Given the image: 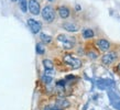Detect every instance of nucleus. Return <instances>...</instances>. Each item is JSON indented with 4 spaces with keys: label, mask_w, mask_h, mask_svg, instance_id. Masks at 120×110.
Returning <instances> with one entry per match:
<instances>
[{
    "label": "nucleus",
    "mask_w": 120,
    "mask_h": 110,
    "mask_svg": "<svg viewBox=\"0 0 120 110\" xmlns=\"http://www.w3.org/2000/svg\"><path fill=\"white\" fill-rule=\"evenodd\" d=\"M57 41L61 43V45H62L65 50H71V48H73L74 45H75V43H76V41H75L74 37H67V35H64V34L58 35Z\"/></svg>",
    "instance_id": "obj_1"
},
{
    "label": "nucleus",
    "mask_w": 120,
    "mask_h": 110,
    "mask_svg": "<svg viewBox=\"0 0 120 110\" xmlns=\"http://www.w3.org/2000/svg\"><path fill=\"white\" fill-rule=\"evenodd\" d=\"M63 61L66 65H68L69 67H72L74 70L76 68H79L80 65H82V62H80L79 59H77L75 56H73L72 54H65L64 57H63Z\"/></svg>",
    "instance_id": "obj_2"
},
{
    "label": "nucleus",
    "mask_w": 120,
    "mask_h": 110,
    "mask_svg": "<svg viewBox=\"0 0 120 110\" xmlns=\"http://www.w3.org/2000/svg\"><path fill=\"white\" fill-rule=\"evenodd\" d=\"M42 13V18L47 22V23H51L55 20V11L51 6H46L43 8V10L41 11Z\"/></svg>",
    "instance_id": "obj_3"
},
{
    "label": "nucleus",
    "mask_w": 120,
    "mask_h": 110,
    "mask_svg": "<svg viewBox=\"0 0 120 110\" xmlns=\"http://www.w3.org/2000/svg\"><path fill=\"white\" fill-rule=\"evenodd\" d=\"M117 59V54L115 52H110V53H106L104 56L101 57V62L102 64H105V65H110V64H112Z\"/></svg>",
    "instance_id": "obj_4"
},
{
    "label": "nucleus",
    "mask_w": 120,
    "mask_h": 110,
    "mask_svg": "<svg viewBox=\"0 0 120 110\" xmlns=\"http://www.w3.org/2000/svg\"><path fill=\"white\" fill-rule=\"evenodd\" d=\"M29 10L32 15H38L41 12L40 4L38 2L37 0H29Z\"/></svg>",
    "instance_id": "obj_5"
},
{
    "label": "nucleus",
    "mask_w": 120,
    "mask_h": 110,
    "mask_svg": "<svg viewBox=\"0 0 120 110\" xmlns=\"http://www.w3.org/2000/svg\"><path fill=\"white\" fill-rule=\"evenodd\" d=\"M28 26H29V28L31 29V31L33 33H39L41 31V28H42L40 22L34 20V19H29L28 20Z\"/></svg>",
    "instance_id": "obj_6"
},
{
    "label": "nucleus",
    "mask_w": 120,
    "mask_h": 110,
    "mask_svg": "<svg viewBox=\"0 0 120 110\" xmlns=\"http://www.w3.org/2000/svg\"><path fill=\"white\" fill-rule=\"evenodd\" d=\"M96 45H97L98 50H100V51H102V52L108 51L110 48V43L107 40H104V39H100V40L97 41V42H96Z\"/></svg>",
    "instance_id": "obj_7"
},
{
    "label": "nucleus",
    "mask_w": 120,
    "mask_h": 110,
    "mask_svg": "<svg viewBox=\"0 0 120 110\" xmlns=\"http://www.w3.org/2000/svg\"><path fill=\"white\" fill-rule=\"evenodd\" d=\"M58 11V15L62 19H67L69 17V9L65 6H62V7H60L57 9Z\"/></svg>",
    "instance_id": "obj_8"
},
{
    "label": "nucleus",
    "mask_w": 120,
    "mask_h": 110,
    "mask_svg": "<svg viewBox=\"0 0 120 110\" xmlns=\"http://www.w3.org/2000/svg\"><path fill=\"white\" fill-rule=\"evenodd\" d=\"M55 106L60 108V109H63V108H67L69 106V101L65 98H58L55 103Z\"/></svg>",
    "instance_id": "obj_9"
},
{
    "label": "nucleus",
    "mask_w": 120,
    "mask_h": 110,
    "mask_svg": "<svg viewBox=\"0 0 120 110\" xmlns=\"http://www.w3.org/2000/svg\"><path fill=\"white\" fill-rule=\"evenodd\" d=\"M63 28L66 31H68V32H76L77 30H78L77 26H75L72 22H65V23H63Z\"/></svg>",
    "instance_id": "obj_10"
},
{
    "label": "nucleus",
    "mask_w": 120,
    "mask_h": 110,
    "mask_svg": "<svg viewBox=\"0 0 120 110\" xmlns=\"http://www.w3.org/2000/svg\"><path fill=\"white\" fill-rule=\"evenodd\" d=\"M82 34H83L84 39H91V37H94V31L91 29H84Z\"/></svg>",
    "instance_id": "obj_11"
},
{
    "label": "nucleus",
    "mask_w": 120,
    "mask_h": 110,
    "mask_svg": "<svg viewBox=\"0 0 120 110\" xmlns=\"http://www.w3.org/2000/svg\"><path fill=\"white\" fill-rule=\"evenodd\" d=\"M43 65H44L45 70H53V68H54V64H53V62L50 61V59H44Z\"/></svg>",
    "instance_id": "obj_12"
},
{
    "label": "nucleus",
    "mask_w": 120,
    "mask_h": 110,
    "mask_svg": "<svg viewBox=\"0 0 120 110\" xmlns=\"http://www.w3.org/2000/svg\"><path fill=\"white\" fill-rule=\"evenodd\" d=\"M40 39H41V41H42L43 43H45V44L50 43V42L52 41V37H50V35L45 34V33H41V34H40Z\"/></svg>",
    "instance_id": "obj_13"
},
{
    "label": "nucleus",
    "mask_w": 120,
    "mask_h": 110,
    "mask_svg": "<svg viewBox=\"0 0 120 110\" xmlns=\"http://www.w3.org/2000/svg\"><path fill=\"white\" fill-rule=\"evenodd\" d=\"M19 4H20V8L23 12H26L28 10V1L26 0H19Z\"/></svg>",
    "instance_id": "obj_14"
},
{
    "label": "nucleus",
    "mask_w": 120,
    "mask_h": 110,
    "mask_svg": "<svg viewBox=\"0 0 120 110\" xmlns=\"http://www.w3.org/2000/svg\"><path fill=\"white\" fill-rule=\"evenodd\" d=\"M37 52L39 53V54H43L44 52H45V50H44V48L41 45V44H38L37 45Z\"/></svg>",
    "instance_id": "obj_15"
},
{
    "label": "nucleus",
    "mask_w": 120,
    "mask_h": 110,
    "mask_svg": "<svg viewBox=\"0 0 120 110\" xmlns=\"http://www.w3.org/2000/svg\"><path fill=\"white\" fill-rule=\"evenodd\" d=\"M88 56H89L91 59H97V56H98V55H97V53H95V52L89 51L88 52Z\"/></svg>",
    "instance_id": "obj_16"
},
{
    "label": "nucleus",
    "mask_w": 120,
    "mask_h": 110,
    "mask_svg": "<svg viewBox=\"0 0 120 110\" xmlns=\"http://www.w3.org/2000/svg\"><path fill=\"white\" fill-rule=\"evenodd\" d=\"M44 110H62V109H60V108H57L55 106V107H45Z\"/></svg>",
    "instance_id": "obj_17"
},
{
    "label": "nucleus",
    "mask_w": 120,
    "mask_h": 110,
    "mask_svg": "<svg viewBox=\"0 0 120 110\" xmlns=\"http://www.w3.org/2000/svg\"><path fill=\"white\" fill-rule=\"evenodd\" d=\"M43 81H44V83H47V84H49V83H51L52 81V78L51 77L45 76V77H43Z\"/></svg>",
    "instance_id": "obj_18"
},
{
    "label": "nucleus",
    "mask_w": 120,
    "mask_h": 110,
    "mask_svg": "<svg viewBox=\"0 0 120 110\" xmlns=\"http://www.w3.org/2000/svg\"><path fill=\"white\" fill-rule=\"evenodd\" d=\"M116 70H117V73H119V74H120V64H118V66H117Z\"/></svg>",
    "instance_id": "obj_19"
},
{
    "label": "nucleus",
    "mask_w": 120,
    "mask_h": 110,
    "mask_svg": "<svg viewBox=\"0 0 120 110\" xmlns=\"http://www.w3.org/2000/svg\"><path fill=\"white\" fill-rule=\"evenodd\" d=\"M12 1H13V2H15V1H18V0H12Z\"/></svg>",
    "instance_id": "obj_20"
},
{
    "label": "nucleus",
    "mask_w": 120,
    "mask_h": 110,
    "mask_svg": "<svg viewBox=\"0 0 120 110\" xmlns=\"http://www.w3.org/2000/svg\"><path fill=\"white\" fill-rule=\"evenodd\" d=\"M49 1H52V0H49Z\"/></svg>",
    "instance_id": "obj_21"
}]
</instances>
